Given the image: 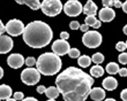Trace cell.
I'll return each mask as SVG.
<instances>
[{
    "instance_id": "cell-1",
    "label": "cell",
    "mask_w": 127,
    "mask_h": 101,
    "mask_svg": "<svg viewBox=\"0 0 127 101\" xmlns=\"http://www.w3.org/2000/svg\"><path fill=\"white\" fill-rule=\"evenodd\" d=\"M56 85L65 101H86L94 85V78L79 68L69 67L58 75Z\"/></svg>"
},
{
    "instance_id": "cell-2",
    "label": "cell",
    "mask_w": 127,
    "mask_h": 101,
    "mask_svg": "<svg viewBox=\"0 0 127 101\" xmlns=\"http://www.w3.org/2000/svg\"><path fill=\"white\" fill-rule=\"evenodd\" d=\"M24 43L32 48L45 47L51 43L53 38V32L49 24L42 21L30 22L23 31Z\"/></svg>"
},
{
    "instance_id": "cell-3",
    "label": "cell",
    "mask_w": 127,
    "mask_h": 101,
    "mask_svg": "<svg viewBox=\"0 0 127 101\" xmlns=\"http://www.w3.org/2000/svg\"><path fill=\"white\" fill-rule=\"evenodd\" d=\"M37 70L42 75L45 76H52L57 75L61 69V59L57 54L52 53H44L42 54L36 62Z\"/></svg>"
},
{
    "instance_id": "cell-4",
    "label": "cell",
    "mask_w": 127,
    "mask_h": 101,
    "mask_svg": "<svg viewBox=\"0 0 127 101\" xmlns=\"http://www.w3.org/2000/svg\"><path fill=\"white\" fill-rule=\"evenodd\" d=\"M40 9L46 16H57L64 9L60 0H44L40 3Z\"/></svg>"
},
{
    "instance_id": "cell-5",
    "label": "cell",
    "mask_w": 127,
    "mask_h": 101,
    "mask_svg": "<svg viewBox=\"0 0 127 101\" xmlns=\"http://www.w3.org/2000/svg\"><path fill=\"white\" fill-rule=\"evenodd\" d=\"M82 43L88 48L99 47V45L102 44V34L96 30L87 31L84 32L83 37H82Z\"/></svg>"
},
{
    "instance_id": "cell-6",
    "label": "cell",
    "mask_w": 127,
    "mask_h": 101,
    "mask_svg": "<svg viewBox=\"0 0 127 101\" xmlns=\"http://www.w3.org/2000/svg\"><path fill=\"white\" fill-rule=\"evenodd\" d=\"M40 79V72L35 68H27L21 72V81L26 85H35Z\"/></svg>"
},
{
    "instance_id": "cell-7",
    "label": "cell",
    "mask_w": 127,
    "mask_h": 101,
    "mask_svg": "<svg viewBox=\"0 0 127 101\" xmlns=\"http://www.w3.org/2000/svg\"><path fill=\"white\" fill-rule=\"evenodd\" d=\"M5 27H6V32L9 34V36H13V37L23 34L24 28H26L23 22L20 20H16V18L8 21Z\"/></svg>"
},
{
    "instance_id": "cell-8",
    "label": "cell",
    "mask_w": 127,
    "mask_h": 101,
    "mask_svg": "<svg viewBox=\"0 0 127 101\" xmlns=\"http://www.w3.org/2000/svg\"><path fill=\"white\" fill-rule=\"evenodd\" d=\"M64 12L66 13L68 16H79L82 12H83V6L81 5L80 1L77 0H68L65 5H64Z\"/></svg>"
},
{
    "instance_id": "cell-9",
    "label": "cell",
    "mask_w": 127,
    "mask_h": 101,
    "mask_svg": "<svg viewBox=\"0 0 127 101\" xmlns=\"http://www.w3.org/2000/svg\"><path fill=\"white\" fill-rule=\"evenodd\" d=\"M70 50L69 44L67 40L64 39H58V40L53 41L52 44V50L54 54H57L58 56H63L65 54H68V50Z\"/></svg>"
},
{
    "instance_id": "cell-10",
    "label": "cell",
    "mask_w": 127,
    "mask_h": 101,
    "mask_svg": "<svg viewBox=\"0 0 127 101\" xmlns=\"http://www.w3.org/2000/svg\"><path fill=\"white\" fill-rule=\"evenodd\" d=\"M24 57L21 55V54H17V53H14V54H10L9 56L7 57V63L9 66L10 68L13 69H19L21 68L22 66L24 64Z\"/></svg>"
},
{
    "instance_id": "cell-11",
    "label": "cell",
    "mask_w": 127,
    "mask_h": 101,
    "mask_svg": "<svg viewBox=\"0 0 127 101\" xmlns=\"http://www.w3.org/2000/svg\"><path fill=\"white\" fill-rule=\"evenodd\" d=\"M13 39L9 36L1 34L0 36V54H6L12 50L13 48Z\"/></svg>"
},
{
    "instance_id": "cell-12",
    "label": "cell",
    "mask_w": 127,
    "mask_h": 101,
    "mask_svg": "<svg viewBox=\"0 0 127 101\" xmlns=\"http://www.w3.org/2000/svg\"><path fill=\"white\" fill-rule=\"evenodd\" d=\"M99 21L100 22H111L116 16V12L110 7H104L99 10Z\"/></svg>"
},
{
    "instance_id": "cell-13",
    "label": "cell",
    "mask_w": 127,
    "mask_h": 101,
    "mask_svg": "<svg viewBox=\"0 0 127 101\" xmlns=\"http://www.w3.org/2000/svg\"><path fill=\"white\" fill-rule=\"evenodd\" d=\"M89 95L94 101H102L105 99V91L100 87H94L91 88Z\"/></svg>"
},
{
    "instance_id": "cell-14",
    "label": "cell",
    "mask_w": 127,
    "mask_h": 101,
    "mask_svg": "<svg viewBox=\"0 0 127 101\" xmlns=\"http://www.w3.org/2000/svg\"><path fill=\"white\" fill-rule=\"evenodd\" d=\"M83 13L87 15V16H95L97 14V6L94 1H87V3L84 5L83 7Z\"/></svg>"
},
{
    "instance_id": "cell-15",
    "label": "cell",
    "mask_w": 127,
    "mask_h": 101,
    "mask_svg": "<svg viewBox=\"0 0 127 101\" xmlns=\"http://www.w3.org/2000/svg\"><path fill=\"white\" fill-rule=\"evenodd\" d=\"M102 84H103V87L105 88V90H107V91H113V90L117 88L118 82H117V79L113 77H106L103 81Z\"/></svg>"
},
{
    "instance_id": "cell-16",
    "label": "cell",
    "mask_w": 127,
    "mask_h": 101,
    "mask_svg": "<svg viewBox=\"0 0 127 101\" xmlns=\"http://www.w3.org/2000/svg\"><path fill=\"white\" fill-rule=\"evenodd\" d=\"M13 94V91H12V87L8 86V85H0V100H7L9 99Z\"/></svg>"
},
{
    "instance_id": "cell-17",
    "label": "cell",
    "mask_w": 127,
    "mask_h": 101,
    "mask_svg": "<svg viewBox=\"0 0 127 101\" xmlns=\"http://www.w3.org/2000/svg\"><path fill=\"white\" fill-rule=\"evenodd\" d=\"M19 5H27L31 8V9L36 10L40 8V0H15Z\"/></svg>"
},
{
    "instance_id": "cell-18",
    "label": "cell",
    "mask_w": 127,
    "mask_h": 101,
    "mask_svg": "<svg viewBox=\"0 0 127 101\" xmlns=\"http://www.w3.org/2000/svg\"><path fill=\"white\" fill-rule=\"evenodd\" d=\"M45 94H46V97L49 99H56V98H58V97H59L60 92H59V90H58L57 86H50V87L46 88Z\"/></svg>"
},
{
    "instance_id": "cell-19",
    "label": "cell",
    "mask_w": 127,
    "mask_h": 101,
    "mask_svg": "<svg viewBox=\"0 0 127 101\" xmlns=\"http://www.w3.org/2000/svg\"><path fill=\"white\" fill-rule=\"evenodd\" d=\"M104 75V69L100 66H93L90 68V76L91 77H102Z\"/></svg>"
},
{
    "instance_id": "cell-20",
    "label": "cell",
    "mask_w": 127,
    "mask_h": 101,
    "mask_svg": "<svg viewBox=\"0 0 127 101\" xmlns=\"http://www.w3.org/2000/svg\"><path fill=\"white\" fill-rule=\"evenodd\" d=\"M77 63L81 68H87L90 66L91 63V59L88 55H82V56H79L77 59Z\"/></svg>"
},
{
    "instance_id": "cell-21",
    "label": "cell",
    "mask_w": 127,
    "mask_h": 101,
    "mask_svg": "<svg viewBox=\"0 0 127 101\" xmlns=\"http://www.w3.org/2000/svg\"><path fill=\"white\" fill-rule=\"evenodd\" d=\"M119 66H118L116 62H110V63H107L106 68H105V70L109 72L110 75H114V74H117L118 71H119Z\"/></svg>"
},
{
    "instance_id": "cell-22",
    "label": "cell",
    "mask_w": 127,
    "mask_h": 101,
    "mask_svg": "<svg viewBox=\"0 0 127 101\" xmlns=\"http://www.w3.org/2000/svg\"><path fill=\"white\" fill-rule=\"evenodd\" d=\"M91 61H93L94 63H96V64H100L104 61L103 54L102 53H95L94 55H93V57H91Z\"/></svg>"
},
{
    "instance_id": "cell-23",
    "label": "cell",
    "mask_w": 127,
    "mask_h": 101,
    "mask_svg": "<svg viewBox=\"0 0 127 101\" xmlns=\"http://www.w3.org/2000/svg\"><path fill=\"white\" fill-rule=\"evenodd\" d=\"M84 21H86V24H87L88 27H94L98 20H97L95 16H87Z\"/></svg>"
},
{
    "instance_id": "cell-24",
    "label": "cell",
    "mask_w": 127,
    "mask_h": 101,
    "mask_svg": "<svg viewBox=\"0 0 127 101\" xmlns=\"http://www.w3.org/2000/svg\"><path fill=\"white\" fill-rule=\"evenodd\" d=\"M37 60L35 59V57L32 56H29L26 59V61H24V63H26V66H28V68H32L35 64H36Z\"/></svg>"
},
{
    "instance_id": "cell-25",
    "label": "cell",
    "mask_w": 127,
    "mask_h": 101,
    "mask_svg": "<svg viewBox=\"0 0 127 101\" xmlns=\"http://www.w3.org/2000/svg\"><path fill=\"white\" fill-rule=\"evenodd\" d=\"M68 55H69V57H72V59H76V57L80 56V50H77V48H70V50H68Z\"/></svg>"
},
{
    "instance_id": "cell-26",
    "label": "cell",
    "mask_w": 127,
    "mask_h": 101,
    "mask_svg": "<svg viewBox=\"0 0 127 101\" xmlns=\"http://www.w3.org/2000/svg\"><path fill=\"white\" fill-rule=\"evenodd\" d=\"M116 48H117L118 50H120V52H124V50L127 48L126 43H124V41H119V43H117V45H116Z\"/></svg>"
},
{
    "instance_id": "cell-27",
    "label": "cell",
    "mask_w": 127,
    "mask_h": 101,
    "mask_svg": "<svg viewBox=\"0 0 127 101\" xmlns=\"http://www.w3.org/2000/svg\"><path fill=\"white\" fill-rule=\"evenodd\" d=\"M119 62L121 64H127V53H123L119 55Z\"/></svg>"
},
{
    "instance_id": "cell-28",
    "label": "cell",
    "mask_w": 127,
    "mask_h": 101,
    "mask_svg": "<svg viewBox=\"0 0 127 101\" xmlns=\"http://www.w3.org/2000/svg\"><path fill=\"white\" fill-rule=\"evenodd\" d=\"M80 23L77 22V21H73V22H70L69 23V28L72 30H77V29H80Z\"/></svg>"
},
{
    "instance_id": "cell-29",
    "label": "cell",
    "mask_w": 127,
    "mask_h": 101,
    "mask_svg": "<svg viewBox=\"0 0 127 101\" xmlns=\"http://www.w3.org/2000/svg\"><path fill=\"white\" fill-rule=\"evenodd\" d=\"M114 1H116V0H102L103 6L104 7H110V8H111V6H114Z\"/></svg>"
},
{
    "instance_id": "cell-30",
    "label": "cell",
    "mask_w": 127,
    "mask_h": 101,
    "mask_svg": "<svg viewBox=\"0 0 127 101\" xmlns=\"http://www.w3.org/2000/svg\"><path fill=\"white\" fill-rule=\"evenodd\" d=\"M14 99L15 100H23L24 99V95L22 92H16V93H14Z\"/></svg>"
},
{
    "instance_id": "cell-31",
    "label": "cell",
    "mask_w": 127,
    "mask_h": 101,
    "mask_svg": "<svg viewBox=\"0 0 127 101\" xmlns=\"http://www.w3.org/2000/svg\"><path fill=\"white\" fill-rule=\"evenodd\" d=\"M120 98L123 101H127V88H125V90H123L120 93Z\"/></svg>"
},
{
    "instance_id": "cell-32",
    "label": "cell",
    "mask_w": 127,
    "mask_h": 101,
    "mask_svg": "<svg viewBox=\"0 0 127 101\" xmlns=\"http://www.w3.org/2000/svg\"><path fill=\"white\" fill-rule=\"evenodd\" d=\"M118 72L121 77H127V68H121V69H119Z\"/></svg>"
},
{
    "instance_id": "cell-33",
    "label": "cell",
    "mask_w": 127,
    "mask_h": 101,
    "mask_svg": "<svg viewBox=\"0 0 127 101\" xmlns=\"http://www.w3.org/2000/svg\"><path fill=\"white\" fill-rule=\"evenodd\" d=\"M45 91H46V87H45V86H43V85H39V86L37 87V92H38L39 94L45 93Z\"/></svg>"
},
{
    "instance_id": "cell-34",
    "label": "cell",
    "mask_w": 127,
    "mask_h": 101,
    "mask_svg": "<svg viewBox=\"0 0 127 101\" xmlns=\"http://www.w3.org/2000/svg\"><path fill=\"white\" fill-rule=\"evenodd\" d=\"M60 38H61V39H64V40H67V39L69 38V34H68V32L63 31V32L60 34Z\"/></svg>"
},
{
    "instance_id": "cell-35",
    "label": "cell",
    "mask_w": 127,
    "mask_h": 101,
    "mask_svg": "<svg viewBox=\"0 0 127 101\" xmlns=\"http://www.w3.org/2000/svg\"><path fill=\"white\" fill-rule=\"evenodd\" d=\"M6 31V27L2 24V22H1V20H0V36L1 34H3V32Z\"/></svg>"
},
{
    "instance_id": "cell-36",
    "label": "cell",
    "mask_w": 127,
    "mask_h": 101,
    "mask_svg": "<svg viewBox=\"0 0 127 101\" xmlns=\"http://www.w3.org/2000/svg\"><path fill=\"white\" fill-rule=\"evenodd\" d=\"M88 29H89V27H88L87 24H82V25L80 27V30H81V31H83V32H87Z\"/></svg>"
},
{
    "instance_id": "cell-37",
    "label": "cell",
    "mask_w": 127,
    "mask_h": 101,
    "mask_svg": "<svg viewBox=\"0 0 127 101\" xmlns=\"http://www.w3.org/2000/svg\"><path fill=\"white\" fill-rule=\"evenodd\" d=\"M121 6H123V2H121V1H119V0H116V1H114V7L120 8Z\"/></svg>"
},
{
    "instance_id": "cell-38",
    "label": "cell",
    "mask_w": 127,
    "mask_h": 101,
    "mask_svg": "<svg viewBox=\"0 0 127 101\" xmlns=\"http://www.w3.org/2000/svg\"><path fill=\"white\" fill-rule=\"evenodd\" d=\"M100 25H102V22H100V21L98 20V21H97V23L95 24V25H94V27H93V28H94V29H99V28H100Z\"/></svg>"
},
{
    "instance_id": "cell-39",
    "label": "cell",
    "mask_w": 127,
    "mask_h": 101,
    "mask_svg": "<svg viewBox=\"0 0 127 101\" xmlns=\"http://www.w3.org/2000/svg\"><path fill=\"white\" fill-rule=\"evenodd\" d=\"M22 101H38V100H37V99H35V98H32V97H28V98L23 99Z\"/></svg>"
},
{
    "instance_id": "cell-40",
    "label": "cell",
    "mask_w": 127,
    "mask_h": 101,
    "mask_svg": "<svg viewBox=\"0 0 127 101\" xmlns=\"http://www.w3.org/2000/svg\"><path fill=\"white\" fill-rule=\"evenodd\" d=\"M121 8H123V10H124L125 13H127V1H125V2L123 3V6H121Z\"/></svg>"
},
{
    "instance_id": "cell-41",
    "label": "cell",
    "mask_w": 127,
    "mask_h": 101,
    "mask_svg": "<svg viewBox=\"0 0 127 101\" xmlns=\"http://www.w3.org/2000/svg\"><path fill=\"white\" fill-rule=\"evenodd\" d=\"M2 76H3V69L0 67V79L2 78Z\"/></svg>"
},
{
    "instance_id": "cell-42",
    "label": "cell",
    "mask_w": 127,
    "mask_h": 101,
    "mask_svg": "<svg viewBox=\"0 0 127 101\" xmlns=\"http://www.w3.org/2000/svg\"><path fill=\"white\" fill-rule=\"evenodd\" d=\"M123 31H124V34H127V24H126V25H125V27H124V29H123Z\"/></svg>"
},
{
    "instance_id": "cell-43",
    "label": "cell",
    "mask_w": 127,
    "mask_h": 101,
    "mask_svg": "<svg viewBox=\"0 0 127 101\" xmlns=\"http://www.w3.org/2000/svg\"><path fill=\"white\" fill-rule=\"evenodd\" d=\"M104 101H116L114 99H112V98H110V99H105Z\"/></svg>"
},
{
    "instance_id": "cell-44",
    "label": "cell",
    "mask_w": 127,
    "mask_h": 101,
    "mask_svg": "<svg viewBox=\"0 0 127 101\" xmlns=\"http://www.w3.org/2000/svg\"><path fill=\"white\" fill-rule=\"evenodd\" d=\"M6 101H17V100H15V99H10V98H9V99H7Z\"/></svg>"
},
{
    "instance_id": "cell-45",
    "label": "cell",
    "mask_w": 127,
    "mask_h": 101,
    "mask_svg": "<svg viewBox=\"0 0 127 101\" xmlns=\"http://www.w3.org/2000/svg\"><path fill=\"white\" fill-rule=\"evenodd\" d=\"M47 101H56V100H54V99H49Z\"/></svg>"
},
{
    "instance_id": "cell-46",
    "label": "cell",
    "mask_w": 127,
    "mask_h": 101,
    "mask_svg": "<svg viewBox=\"0 0 127 101\" xmlns=\"http://www.w3.org/2000/svg\"><path fill=\"white\" fill-rule=\"evenodd\" d=\"M126 46H127V41H126Z\"/></svg>"
}]
</instances>
